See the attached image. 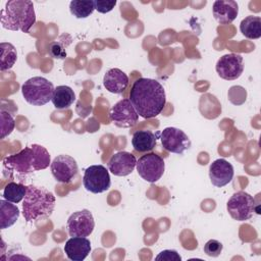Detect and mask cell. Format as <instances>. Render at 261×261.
I'll return each mask as SVG.
<instances>
[{
  "instance_id": "obj_1",
  "label": "cell",
  "mask_w": 261,
  "mask_h": 261,
  "mask_svg": "<svg viewBox=\"0 0 261 261\" xmlns=\"http://www.w3.org/2000/svg\"><path fill=\"white\" fill-rule=\"evenodd\" d=\"M129 101L139 116L153 118L161 113L166 104L165 91L158 81L140 77L130 89Z\"/></svg>"
},
{
  "instance_id": "obj_2",
  "label": "cell",
  "mask_w": 261,
  "mask_h": 261,
  "mask_svg": "<svg viewBox=\"0 0 261 261\" xmlns=\"http://www.w3.org/2000/svg\"><path fill=\"white\" fill-rule=\"evenodd\" d=\"M51 164L50 154L41 145L33 144L16 154L3 158V174L13 178L14 174L27 175L38 170L46 169Z\"/></svg>"
},
{
  "instance_id": "obj_3",
  "label": "cell",
  "mask_w": 261,
  "mask_h": 261,
  "mask_svg": "<svg viewBox=\"0 0 261 261\" xmlns=\"http://www.w3.org/2000/svg\"><path fill=\"white\" fill-rule=\"evenodd\" d=\"M36 22L34 4L30 0H11L1 10L2 28L29 33Z\"/></svg>"
},
{
  "instance_id": "obj_4",
  "label": "cell",
  "mask_w": 261,
  "mask_h": 261,
  "mask_svg": "<svg viewBox=\"0 0 261 261\" xmlns=\"http://www.w3.org/2000/svg\"><path fill=\"white\" fill-rule=\"evenodd\" d=\"M55 208V196L45 188L28 186L22 200V215L27 222H33L42 217H49Z\"/></svg>"
},
{
  "instance_id": "obj_5",
  "label": "cell",
  "mask_w": 261,
  "mask_h": 261,
  "mask_svg": "<svg viewBox=\"0 0 261 261\" xmlns=\"http://www.w3.org/2000/svg\"><path fill=\"white\" fill-rule=\"evenodd\" d=\"M54 86L43 76H33L21 86L24 100L34 106H43L52 100Z\"/></svg>"
},
{
  "instance_id": "obj_6",
  "label": "cell",
  "mask_w": 261,
  "mask_h": 261,
  "mask_svg": "<svg viewBox=\"0 0 261 261\" xmlns=\"http://www.w3.org/2000/svg\"><path fill=\"white\" fill-rule=\"evenodd\" d=\"M255 206V199L244 191L234 193L226 204L229 215L237 221H245L252 218L254 212H256Z\"/></svg>"
},
{
  "instance_id": "obj_7",
  "label": "cell",
  "mask_w": 261,
  "mask_h": 261,
  "mask_svg": "<svg viewBox=\"0 0 261 261\" xmlns=\"http://www.w3.org/2000/svg\"><path fill=\"white\" fill-rule=\"evenodd\" d=\"M137 171L139 175L148 182H156L159 180L165 169L164 160L155 153H148L137 160Z\"/></svg>"
},
{
  "instance_id": "obj_8",
  "label": "cell",
  "mask_w": 261,
  "mask_h": 261,
  "mask_svg": "<svg viewBox=\"0 0 261 261\" xmlns=\"http://www.w3.org/2000/svg\"><path fill=\"white\" fill-rule=\"evenodd\" d=\"M83 185L87 191L93 194H101L110 188L109 171L101 164L91 165L85 170Z\"/></svg>"
},
{
  "instance_id": "obj_9",
  "label": "cell",
  "mask_w": 261,
  "mask_h": 261,
  "mask_svg": "<svg viewBox=\"0 0 261 261\" xmlns=\"http://www.w3.org/2000/svg\"><path fill=\"white\" fill-rule=\"evenodd\" d=\"M109 118L117 127L130 128L137 124L139 114L129 99H122L111 107Z\"/></svg>"
},
{
  "instance_id": "obj_10",
  "label": "cell",
  "mask_w": 261,
  "mask_h": 261,
  "mask_svg": "<svg viewBox=\"0 0 261 261\" xmlns=\"http://www.w3.org/2000/svg\"><path fill=\"white\" fill-rule=\"evenodd\" d=\"M160 141L163 148L175 154H182L191 147V140L188 135L177 127H165L160 133Z\"/></svg>"
},
{
  "instance_id": "obj_11",
  "label": "cell",
  "mask_w": 261,
  "mask_h": 261,
  "mask_svg": "<svg viewBox=\"0 0 261 261\" xmlns=\"http://www.w3.org/2000/svg\"><path fill=\"white\" fill-rule=\"evenodd\" d=\"M94 227V217L87 209L73 212L66 222L67 232L70 237H89L93 232Z\"/></svg>"
},
{
  "instance_id": "obj_12",
  "label": "cell",
  "mask_w": 261,
  "mask_h": 261,
  "mask_svg": "<svg viewBox=\"0 0 261 261\" xmlns=\"http://www.w3.org/2000/svg\"><path fill=\"white\" fill-rule=\"evenodd\" d=\"M50 169L54 178L62 184L71 182L79 171L75 159L65 154L56 156L50 164Z\"/></svg>"
},
{
  "instance_id": "obj_13",
  "label": "cell",
  "mask_w": 261,
  "mask_h": 261,
  "mask_svg": "<svg viewBox=\"0 0 261 261\" xmlns=\"http://www.w3.org/2000/svg\"><path fill=\"white\" fill-rule=\"evenodd\" d=\"M215 68L221 79L226 81L237 80L244 71L243 57L237 53L225 54L218 59Z\"/></svg>"
},
{
  "instance_id": "obj_14",
  "label": "cell",
  "mask_w": 261,
  "mask_h": 261,
  "mask_svg": "<svg viewBox=\"0 0 261 261\" xmlns=\"http://www.w3.org/2000/svg\"><path fill=\"white\" fill-rule=\"evenodd\" d=\"M137 164V159L134 154L120 151L111 156L107 163L108 170L116 176H126L130 174Z\"/></svg>"
},
{
  "instance_id": "obj_15",
  "label": "cell",
  "mask_w": 261,
  "mask_h": 261,
  "mask_svg": "<svg viewBox=\"0 0 261 261\" xmlns=\"http://www.w3.org/2000/svg\"><path fill=\"white\" fill-rule=\"evenodd\" d=\"M233 166L225 159L219 158L214 160L209 167V177L213 186L222 188L229 184L233 177Z\"/></svg>"
},
{
  "instance_id": "obj_16",
  "label": "cell",
  "mask_w": 261,
  "mask_h": 261,
  "mask_svg": "<svg viewBox=\"0 0 261 261\" xmlns=\"http://www.w3.org/2000/svg\"><path fill=\"white\" fill-rule=\"evenodd\" d=\"M91 242L85 237H71L64 245V252L72 261H83L91 252Z\"/></svg>"
},
{
  "instance_id": "obj_17",
  "label": "cell",
  "mask_w": 261,
  "mask_h": 261,
  "mask_svg": "<svg viewBox=\"0 0 261 261\" xmlns=\"http://www.w3.org/2000/svg\"><path fill=\"white\" fill-rule=\"evenodd\" d=\"M213 16L220 24L232 22L239 14V5L233 0H217L212 6Z\"/></svg>"
},
{
  "instance_id": "obj_18",
  "label": "cell",
  "mask_w": 261,
  "mask_h": 261,
  "mask_svg": "<svg viewBox=\"0 0 261 261\" xmlns=\"http://www.w3.org/2000/svg\"><path fill=\"white\" fill-rule=\"evenodd\" d=\"M128 85V76L119 68H111L103 76V86L113 94L122 93Z\"/></svg>"
},
{
  "instance_id": "obj_19",
  "label": "cell",
  "mask_w": 261,
  "mask_h": 261,
  "mask_svg": "<svg viewBox=\"0 0 261 261\" xmlns=\"http://www.w3.org/2000/svg\"><path fill=\"white\" fill-rule=\"evenodd\" d=\"M157 136L151 130H137L132 138L133 148L137 152H148L156 146Z\"/></svg>"
},
{
  "instance_id": "obj_20",
  "label": "cell",
  "mask_w": 261,
  "mask_h": 261,
  "mask_svg": "<svg viewBox=\"0 0 261 261\" xmlns=\"http://www.w3.org/2000/svg\"><path fill=\"white\" fill-rule=\"evenodd\" d=\"M19 217V209L12 202L0 200V227L5 229L13 225Z\"/></svg>"
},
{
  "instance_id": "obj_21",
  "label": "cell",
  "mask_w": 261,
  "mask_h": 261,
  "mask_svg": "<svg viewBox=\"0 0 261 261\" xmlns=\"http://www.w3.org/2000/svg\"><path fill=\"white\" fill-rule=\"evenodd\" d=\"M52 103L57 109H65L70 107L75 101V94L68 86H57L54 89L52 96Z\"/></svg>"
},
{
  "instance_id": "obj_22",
  "label": "cell",
  "mask_w": 261,
  "mask_h": 261,
  "mask_svg": "<svg viewBox=\"0 0 261 261\" xmlns=\"http://www.w3.org/2000/svg\"><path fill=\"white\" fill-rule=\"evenodd\" d=\"M240 31L247 39H259L261 37V18L255 15L245 17L240 23Z\"/></svg>"
},
{
  "instance_id": "obj_23",
  "label": "cell",
  "mask_w": 261,
  "mask_h": 261,
  "mask_svg": "<svg viewBox=\"0 0 261 261\" xmlns=\"http://www.w3.org/2000/svg\"><path fill=\"white\" fill-rule=\"evenodd\" d=\"M0 70L5 71L10 69L17 60V52L15 47L10 43H1L0 45Z\"/></svg>"
},
{
  "instance_id": "obj_24",
  "label": "cell",
  "mask_w": 261,
  "mask_h": 261,
  "mask_svg": "<svg viewBox=\"0 0 261 261\" xmlns=\"http://www.w3.org/2000/svg\"><path fill=\"white\" fill-rule=\"evenodd\" d=\"M27 190H28L27 186H24L20 182L10 181L5 186V188L3 190L2 197H3V199H5L9 202L17 204L21 200H23V198L27 194Z\"/></svg>"
},
{
  "instance_id": "obj_25",
  "label": "cell",
  "mask_w": 261,
  "mask_h": 261,
  "mask_svg": "<svg viewBox=\"0 0 261 261\" xmlns=\"http://www.w3.org/2000/svg\"><path fill=\"white\" fill-rule=\"evenodd\" d=\"M70 13L76 18H87L95 10L94 1H81L72 0L69 3Z\"/></svg>"
},
{
  "instance_id": "obj_26",
  "label": "cell",
  "mask_w": 261,
  "mask_h": 261,
  "mask_svg": "<svg viewBox=\"0 0 261 261\" xmlns=\"http://www.w3.org/2000/svg\"><path fill=\"white\" fill-rule=\"evenodd\" d=\"M0 117H1V139H4L6 136L10 135L11 132L14 129L15 122L13 116L6 111L3 107L0 111Z\"/></svg>"
},
{
  "instance_id": "obj_27",
  "label": "cell",
  "mask_w": 261,
  "mask_h": 261,
  "mask_svg": "<svg viewBox=\"0 0 261 261\" xmlns=\"http://www.w3.org/2000/svg\"><path fill=\"white\" fill-rule=\"evenodd\" d=\"M48 53L52 58L64 59L66 57V51H65L64 43L60 42V41L51 42L49 44V47H48Z\"/></svg>"
},
{
  "instance_id": "obj_28",
  "label": "cell",
  "mask_w": 261,
  "mask_h": 261,
  "mask_svg": "<svg viewBox=\"0 0 261 261\" xmlns=\"http://www.w3.org/2000/svg\"><path fill=\"white\" fill-rule=\"evenodd\" d=\"M223 245L217 240H209L204 245V253L209 257H218L222 252Z\"/></svg>"
},
{
  "instance_id": "obj_29",
  "label": "cell",
  "mask_w": 261,
  "mask_h": 261,
  "mask_svg": "<svg viewBox=\"0 0 261 261\" xmlns=\"http://www.w3.org/2000/svg\"><path fill=\"white\" fill-rule=\"evenodd\" d=\"M116 5V0H95L94 6L95 10H97L100 13H108L110 12L114 6Z\"/></svg>"
},
{
  "instance_id": "obj_30",
  "label": "cell",
  "mask_w": 261,
  "mask_h": 261,
  "mask_svg": "<svg viewBox=\"0 0 261 261\" xmlns=\"http://www.w3.org/2000/svg\"><path fill=\"white\" fill-rule=\"evenodd\" d=\"M156 261H180L181 257L175 250H163L155 258Z\"/></svg>"
}]
</instances>
